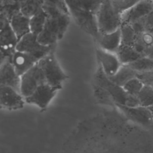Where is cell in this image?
<instances>
[{
    "mask_svg": "<svg viewBox=\"0 0 153 153\" xmlns=\"http://www.w3.org/2000/svg\"><path fill=\"white\" fill-rule=\"evenodd\" d=\"M71 15L59 14L47 16L43 30L38 36V41L45 45H56L64 36L70 23Z\"/></svg>",
    "mask_w": 153,
    "mask_h": 153,
    "instance_id": "2",
    "label": "cell"
},
{
    "mask_svg": "<svg viewBox=\"0 0 153 153\" xmlns=\"http://www.w3.org/2000/svg\"><path fill=\"white\" fill-rule=\"evenodd\" d=\"M94 84L105 88L111 94L115 104L126 105L130 94H128L123 87L113 82L103 72L99 65L94 74Z\"/></svg>",
    "mask_w": 153,
    "mask_h": 153,
    "instance_id": "7",
    "label": "cell"
},
{
    "mask_svg": "<svg viewBox=\"0 0 153 153\" xmlns=\"http://www.w3.org/2000/svg\"><path fill=\"white\" fill-rule=\"evenodd\" d=\"M153 11L152 0H140L122 14V24H133L148 16Z\"/></svg>",
    "mask_w": 153,
    "mask_h": 153,
    "instance_id": "9",
    "label": "cell"
},
{
    "mask_svg": "<svg viewBox=\"0 0 153 153\" xmlns=\"http://www.w3.org/2000/svg\"><path fill=\"white\" fill-rule=\"evenodd\" d=\"M11 62L17 74L21 76L33 67L39 60L27 53L16 50Z\"/></svg>",
    "mask_w": 153,
    "mask_h": 153,
    "instance_id": "15",
    "label": "cell"
},
{
    "mask_svg": "<svg viewBox=\"0 0 153 153\" xmlns=\"http://www.w3.org/2000/svg\"><path fill=\"white\" fill-rule=\"evenodd\" d=\"M97 22L99 33H106L120 28L122 15L114 8L111 0H104L97 14Z\"/></svg>",
    "mask_w": 153,
    "mask_h": 153,
    "instance_id": "4",
    "label": "cell"
},
{
    "mask_svg": "<svg viewBox=\"0 0 153 153\" xmlns=\"http://www.w3.org/2000/svg\"><path fill=\"white\" fill-rule=\"evenodd\" d=\"M129 119L143 126H148L153 123V114L148 108L142 106L128 107L115 104Z\"/></svg>",
    "mask_w": 153,
    "mask_h": 153,
    "instance_id": "13",
    "label": "cell"
},
{
    "mask_svg": "<svg viewBox=\"0 0 153 153\" xmlns=\"http://www.w3.org/2000/svg\"><path fill=\"white\" fill-rule=\"evenodd\" d=\"M137 77L140 79L144 85L153 87V71L138 73Z\"/></svg>",
    "mask_w": 153,
    "mask_h": 153,
    "instance_id": "30",
    "label": "cell"
},
{
    "mask_svg": "<svg viewBox=\"0 0 153 153\" xmlns=\"http://www.w3.org/2000/svg\"><path fill=\"white\" fill-rule=\"evenodd\" d=\"M122 65H129L143 57L133 46L121 44L116 53Z\"/></svg>",
    "mask_w": 153,
    "mask_h": 153,
    "instance_id": "21",
    "label": "cell"
},
{
    "mask_svg": "<svg viewBox=\"0 0 153 153\" xmlns=\"http://www.w3.org/2000/svg\"><path fill=\"white\" fill-rule=\"evenodd\" d=\"M77 25L96 40L99 35L97 14L104 0H65Z\"/></svg>",
    "mask_w": 153,
    "mask_h": 153,
    "instance_id": "1",
    "label": "cell"
},
{
    "mask_svg": "<svg viewBox=\"0 0 153 153\" xmlns=\"http://www.w3.org/2000/svg\"><path fill=\"white\" fill-rule=\"evenodd\" d=\"M0 83L1 85L10 87L20 93V76L17 74L9 59L1 63Z\"/></svg>",
    "mask_w": 153,
    "mask_h": 153,
    "instance_id": "14",
    "label": "cell"
},
{
    "mask_svg": "<svg viewBox=\"0 0 153 153\" xmlns=\"http://www.w3.org/2000/svg\"><path fill=\"white\" fill-rule=\"evenodd\" d=\"M10 25L19 41L30 32V18L21 12L14 14L10 20Z\"/></svg>",
    "mask_w": 153,
    "mask_h": 153,
    "instance_id": "17",
    "label": "cell"
},
{
    "mask_svg": "<svg viewBox=\"0 0 153 153\" xmlns=\"http://www.w3.org/2000/svg\"><path fill=\"white\" fill-rule=\"evenodd\" d=\"M128 65L137 73L151 72L153 71V59L143 56Z\"/></svg>",
    "mask_w": 153,
    "mask_h": 153,
    "instance_id": "25",
    "label": "cell"
},
{
    "mask_svg": "<svg viewBox=\"0 0 153 153\" xmlns=\"http://www.w3.org/2000/svg\"><path fill=\"white\" fill-rule=\"evenodd\" d=\"M137 72L128 65H122L117 73L108 77L115 84L123 87L128 81L137 77Z\"/></svg>",
    "mask_w": 153,
    "mask_h": 153,
    "instance_id": "19",
    "label": "cell"
},
{
    "mask_svg": "<svg viewBox=\"0 0 153 153\" xmlns=\"http://www.w3.org/2000/svg\"><path fill=\"white\" fill-rule=\"evenodd\" d=\"M20 93L14 88L0 85V104L1 108L16 110L23 107L25 101Z\"/></svg>",
    "mask_w": 153,
    "mask_h": 153,
    "instance_id": "12",
    "label": "cell"
},
{
    "mask_svg": "<svg viewBox=\"0 0 153 153\" xmlns=\"http://www.w3.org/2000/svg\"><path fill=\"white\" fill-rule=\"evenodd\" d=\"M47 18V15L42 8L31 17L30 18V32L38 36L44 29Z\"/></svg>",
    "mask_w": 153,
    "mask_h": 153,
    "instance_id": "22",
    "label": "cell"
},
{
    "mask_svg": "<svg viewBox=\"0 0 153 153\" xmlns=\"http://www.w3.org/2000/svg\"><path fill=\"white\" fill-rule=\"evenodd\" d=\"M121 44L133 46L136 40L137 32L130 24H122L120 27Z\"/></svg>",
    "mask_w": 153,
    "mask_h": 153,
    "instance_id": "23",
    "label": "cell"
},
{
    "mask_svg": "<svg viewBox=\"0 0 153 153\" xmlns=\"http://www.w3.org/2000/svg\"><path fill=\"white\" fill-rule=\"evenodd\" d=\"M145 57H148L151 59H153V46L147 51Z\"/></svg>",
    "mask_w": 153,
    "mask_h": 153,
    "instance_id": "31",
    "label": "cell"
},
{
    "mask_svg": "<svg viewBox=\"0 0 153 153\" xmlns=\"http://www.w3.org/2000/svg\"><path fill=\"white\" fill-rule=\"evenodd\" d=\"M140 106L149 108L153 105V87L144 85L137 96Z\"/></svg>",
    "mask_w": 153,
    "mask_h": 153,
    "instance_id": "27",
    "label": "cell"
},
{
    "mask_svg": "<svg viewBox=\"0 0 153 153\" xmlns=\"http://www.w3.org/2000/svg\"><path fill=\"white\" fill-rule=\"evenodd\" d=\"M95 41L101 49L116 53L121 45L120 28L110 33H100Z\"/></svg>",
    "mask_w": 153,
    "mask_h": 153,
    "instance_id": "16",
    "label": "cell"
},
{
    "mask_svg": "<svg viewBox=\"0 0 153 153\" xmlns=\"http://www.w3.org/2000/svg\"><path fill=\"white\" fill-rule=\"evenodd\" d=\"M153 46V35L148 32L143 30L137 33L133 48L143 57Z\"/></svg>",
    "mask_w": 153,
    "mask_h": 153,
    "instance_id": "18",
    "label": "cell"
},
{
    "mask_svg": "<svg viewBox=\"0 0 153 153\" xmlns=\"http://www.w3.org/2000/svg\"><path fill=\"white\" fill-rule=\"evenodd\" d=\"M152 1H153V0H152Z\"/></svg>",
    "mask_w": 153,
    "mask_h": 153,
    "instance_id": "33",
    "label": "cell"
},
{
    "mask_svg": "<svg viewBox=\"0 0 153 153\" xmlns=\"http://www.w3.org/2000/svg\"><path fill=\"white\" fill-rule=\"evenodd\" d=\"M42 8L47 15L66 14H69V11L65 0H42Z\"/></svg>",
    "mask_w": 153,
    "mask_h": 153,
    "instance_id": "20",
    "label": "cell"
},
{
    "mask_svg": "<svg viewBox=\"0 0 153 153\" xmlns=\"http://www.w3.org/2000/svg\"><path fill=\"white\" fill-rule=\"evenodd\" d=\"M0 45L1 63L5 60H11L19 42V39L13 31L10 20L3 14L0 17Z\"/></svg>",
    "mask_w": 153,
    "mask_h": 153,
    "instance_id": "5",
    "label": "cell"
},
{
    "mask_svg": "<svg viewBox=\"0 0 153 153\" xmlns=\"http://www.w3.org/2000/svg\"><path fill=\"white\" fill-rule=\"evenodd\" d=\"M47 83L43 72L37 63L20 76V93L26 98L30 96L41 84Z\"/></svg>",
    "mask_w": 153,
    "mask_h": 153,
    "instance_id": "8",
    "label": "cell"
},
{
    "mask_svg": "<svg viewBox=\"0 0 153 153\" xmlns=\"http://www.w3.org/2000/svg\"><path fill=\"white\" fill-rule=\"evenodd\" d=\"M57 90L58 88L44 83L40 85L30 96L25 98V100L28 103L35 104L44 109L54 97Z\"/></svg>",
    "mask_w": 153,
    "mask_h": 153,
    "instance_id": "10",
    "label": "cell"
},
{
    "mask_svg": "<svg viewBox=\"0 0 153 153\" xmlns=\"http://www.w3.org/2000/svg\"><path fill=\"white\" fill-rule=\"evenodd\" d=\"M99 65L108 77L114 75L122 66L116 53H111L98 47L96 50Z\"/></svg>",
    "mask_w": 153,
    "mask_h": 153,
    "instance_id": "11",
    "label": "cell"
},
{
    "mask_svg": "<svg viewBox=\"0 0 153 153\" xmlns=\"http://www.w3.org/2000/svg\"><path fill=\"white\" fill-rule=\"evenodd\" d=\"M143 86L144 84L140 79L136 77L128 81L123 87L128 94L137 96Z\"/></svg>",
    "mask_w": 153,
    "mask_h": 153,
    "instance_id": "28",
    "label": "cell"
},
{
    "mask_svg": "<svg viewBox=\"0 0 153 153\" xmlns=\"http://www.w3.org/2000/svg\"><path fill=\"white\" fill-rule=\"evenodd\" d=\"M140 1V0H111V2L115 10L122 15Z\"/></svg>",
    "mask_w": 153,
    "mask_h": 153,
    "instance_id": "29",
    "label": "cell"
},
{
    "mask_svg": "<svg viewBox=\"0 0 153 153\" xmlns=\"http://www.w3.org/2000/svg\"><path fill=\"white\" fill-rule=\"evenodd\" d=\"M56 45H45L41 44L38 41V35L30 32L19 41L16 50L27 53L39 60L56 49Z\"/></svg>",
    "mask_w": 153,
    "mask_h": 153,
    "instance_id": "6",
    "label": "cell"
},
{
    "mask_svg": "<svg viewBox=\"0 0 153 153\" xmlns=\"http://www.w3.org/2000/svg\"><path fill=\"white\" fill-rule=\"evenodd\" d=\"M148 108L149 109V110H150V111L152 112V114H153V105L151 106H150V107H149Z\"/></svg>",
    "mask_w": 153,
    "mask_h": 153,
    "instance_id": "32",
    "label": "cell"
},
{
    "mask_svg": "<svg viewBox=\"0 0 153 153\" xmlns=\"http://www.w3.org/2000/svg\"><path fill=\"white\" fill-rule=\"evenodd\" d=\"M93 93L97 101L102 105L115 106V103L111 94L103 87L93 84Z\"/></svg>",
    "mask_w": 153,
    "mask_h": 153,
    "instance_id": "24",
    "label": "cell"
},
{
    "mask_svg": "<svg viewBox=\"0 0 153 153\" xmlns=\"http://www.w3.org/2000/svg\"><path fill=\"white\" fill-rule=\"evenodd\" d=\"M55 50L38 62L41 68L47 84L59 90L62 87L63 82L68 76L60 66L55 56Z\"/></svg>",
    "mask_w": 153,
    "mask_h": 153,
    "instance_id": "3",
    "label": "cell"
},
{
    "mask_svg": "<svg viewBox=\"0 0 153 153\" xmlns=\"http://www.w3.org/2000/svg\"><path fill=\"white\" fill-rule=\"evenodd\" d=\"M130 25L137 33L145 30L153 35V11L143 19Z\"/></svg>",
    "mask_w": 153,
    "mask_h": 153,
    "instance_id": "26",
    "label": "cell"
}]
</instances>
